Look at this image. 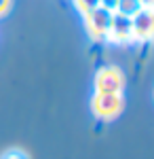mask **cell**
<instances>
[{
  "label": "cell",
  "mask_w": 154,
  "mask_h": 159,
  "mask_svg": "<svg viewBox=\"0 0 154 159\" xmlns=\"http://www.w3.org/2000/svg\"><path fill=\"white\" fill-rule=\"evenodd\" d=\"M125 98L122 93H97L91 98V110L99 121H114L122 115Z\"/></svg>",
  "instance_id": "obj_1"
},
{
  "label": "cell",
  "mask_w": 154,
  "mask_h": 159,
  "mask_svg": "<svg viewBox=\"0 0 154 159\" xmlns=\"http://www.w3.org/2000/svg\"><path fill=\"white\" fill-rule=\"evenodd\" d=\"M125 83V72L118 66H101L93 79V87L97 93H122Z\"/></svg>",
  "instance_id": "obj_2"
},
{
  "label": "cell",
  "mask_w": 154,
  "mask_h": 159,
  "mask_svg": "<svg viewBox=\"0 0 154 159\" xmlns=\"http://www.w3.org/2000/svg\"><path fill=\"white\" fill-rule=\"evenodd\" d=\"M112 15L114 11H108L104 7H97L91 13L83 15L84 17V30L91 40L95 43H101L108 38V32H110V24H112Z\"/></svg>",
  "instance_id": "obj_3"
},
{
  "label": "cell",
  "mask_w": 154,
  "mask_h": 159,
  "mask_svg": "<svg viewBox=\"0 0 154 159\" xmlns=\"http://www.w3.org/2000/svg\"><path fill=\"white\" fill-rule=\"evenodd\" d=\"M133 43H152L154 40V9H142L131 17Z\"/></svg>",
  "instance_id": "obj_4"
},
{
  "label": "cell",
  "mask_w": 154,
  "mask_h": 159,
  "mask_svg": "<svg viewBox=\"0 0 154 159\" xmlns=\"http://www.w3.org/2000/svg\"><path fill=\"white\" fill-rule=\"evenodd\" d=\"M108 43H114V45H129L133 43V25H131V17L118 15L114 13L112 15V24H110V32H108Z\"/></svg>",
  "instance_id": "obj_5"
},
{
  "label": "cell",
  "mask_w": 154,
  "mask_h": 159,
  "mask_svg": "<svg viewBox=\"0 0 154 159\" xmlns=\"http://www.w3.org/2000/svg\"><path fill=\"white\" fill-rule=\"evenodd\" d=\"M143 7L139 0H116V9L114 13L118 15H125V17H133L135 13H139Z\"/></svg>",
  "instance_id": "obj_6"
},
{
  "label": "cell",
  "mask_w": 154,
  "mask_h": 159,
  "mask_svg": "<svg viewBox=\"0 0 154 159\" xmlns=\"http://www.w3.org/2000/svg\"><path fill=\"white\" fill-rule=\"evenodd\" d=\"M0 159H30V155H28V151H24V148L11 147L0 155Z\"/></svg>",
  "instance_id": "obj_7"
},
{
  "label": "cell",
  "mask_w": 154,
  "mask_h": 159,
  "mask_svg": "<svg viewBox=\"0 0 154 159\" xmlns=\"http://www.w3.org/2000/svg\"><path fill=\"white\" fill-rule=\"evenodd\" d=\"M74 7L83 13V15H87V13H91L93 9L99 7V0H74Z\"/></svg>",
  "instance_id": "obj_8"
},
{
  "label": "cell",
  "mask_w": 154,
  "mask_h": 159,
  "mask_svg": "<svg viewBox=\"0 0 154 159\" xmlns=\"http://www.w3.org/2000/svg\"><path fill=\"white\" fill-rule=\"evenodd\" d=\"M11 7H13V0H0V19L11 11Z\"/></svg>",
  "instance_id": "obj_9"
},
{
  "label": "cell",
  "mask_w": 154,
  "mask_h": 159,
  "mask_svg": "<svg viewBox=\"0 0 154 159\" xmlns=\"http://www.w3.org/2000/svg\"><path fill=\"white\" fill-rule=\"evenodd\" d=\"M99 7H104L108 11H114L116 9V0H99Z\"/></svg>",
  "instance_id": "obj_10"
},
{
  "label": "cell",
  "mask_w": 154,
  "mask_h": 159,
  "mask_svg": "<svg viewBox=\"0 0 154 159\" xmlns=\"http://www.w3.org/2000/svg\"><path fill=\"white\" fill-rule=\"evenodd\" d=\"M143 9H154V0H139Z\"/></svg>",
  "instance_id": "obj_11"
}]
</instances>
